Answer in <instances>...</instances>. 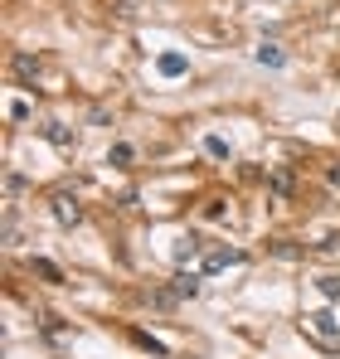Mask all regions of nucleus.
Masks as SVG:
<instances>
[{
    "mask_svg": "<svg viewBox=\"0 0 340 359\" xmlns=\"http://www.w3.org/2000/svg\"><path fill=\"white\" fill-rule=\"evenodd\" d=\"M15 73H20V78H34V73H39V59L20 54V59H15Z\"/></svg>",
    "mask_w": 340,
    "mask_h": 359,
    "instance_id": "nucleus-15",
    "label": "nucleus"
},
{
    "mask_svg": "<svg viewBox=\"0 0 340 359\" xmlns=\"http://www.w3.org/2000/svg\"><path fill=\"white\" fill-rule=\"evenodd\" d=\"M131 340H136L141 350H151V355H165V345H161L156 335H146V330H131Z\"/></svg>",
    "mask_w": 340,
    "mask_h": 359,
    "instance_id": "nucleus-13",
    "label": "nucleus"
},
{
    "mask_svg": "<svg viewBox=\"0 0 340 359\" xmlns=\"http://www.w3.org/2000/svg\"><path fill=\"white\" fill-rule=\"evenodd\" d=\"M54 219H59L64 228H78V224H83V204H78L73 194H54Z\"/></svg>",
    "mask_w": 340,
    "mask_h": 359,
    "instance_id": "nucleus-2",
    "label": "nucleus"
},
{
    "mask_svg": "<svg viewBox=\"0 0 340 359\" xmlns=\"http://www.w3.org/2000/svg\"><path fill=\"white\" fill-rule=\"evenodd\" d=\"M117 15H136V0H117Z\"/></svg>",
    "mask_w": 340,
    "mask_h": 359,
    "instance_id": "nucleus-18",
    "label": "nucleus"
},
{
    "mask_svg": "<svg viewBox=\"0 0 340 359\" xmlns=\"http://www.w3.org/2000/svg\"><path fill=\"white\" fill-rule=\"evenodd\" d=\"M316 291H321L326 301H340V277H336V272H326V277H316Z\"/></svg>",
    "mask_w": 340,
    "mask_h": 359,
    "instance_id": "nucleus-7",
    "label": "nucleus"
},
{
    "mask_svg": "<svg viewBox=\"0 0 340 359\" xmlns=\"http://www.w3.org/2000/svg\"><path fill=\"white\" fill-rule=\"evenodd\" d=\"M205 219H209V224H219V219H224V204H219V199H209V204H205Z\"/></svg>",
    "mask_w": 340,
    "mask_h": 359,
    "instance_id": "nucleus-17",
    "label": "nucleus"
},
{
    "mask_svg": "<svg viewBox=\"0 0 340 359\" xmlns=\"http://www.w3.org/2000/svg\"><path fill=\"white\" fill-rule=\"evenodd\" d=\"M233 263H243V253L238 248H214V253H205V272H224Z\"/></svg>",
    "mask_w": 340,
    "mask_h": 359,
    "instance_id": "nucleus-3",
    "label": "nucleus"
},
{
    "mask_svg": "<svg viewBox=\"0 0 340 359\" xmlns=\"http://www.w3.org/2000/svg\"><path fill=\"white\" fill-rule=\"evenodd\" d=\"M175 291H180V296H200V277H195V272H180V277H175Z\"/></svg>",
    "mask_w": 340,
    "mask_h": 359,
    "instance_id": "nucleus-10",
    "label": "nucleus"
},
{
    "mask_svg": "<svg viewBox=\"0 0 340 359\" xmlns=\"http://www.w3.org/2000/svg\"><path fill=\"white\" fill-rule=\"evenodd\" d=\"M131 161H136V151H131L126 141H117L112 151H108V166H131Z\"/></svg>",
    "mask_w": 340,
    "mask_h": 359,
    "instance_id": "nucleus-8",
    "label": "nucleus"
},
{
    "mask_svg": "<svg viewBox=\"0 0 340 359\" xmlns=\"http://www.w3.org/2000/svg\"><path fill=\"white\" fill-rule=\"evenodd\" d=\"M24 189V175L20 170H5V194H20Z\"/></svg>",
    "mask_w": 340,
    "mask_h": 359,
    "instance_id": "nucleus-16",
    "label": "nucleus"
},
{
    "mask_svg": "<svg viewBox=\"0 0 340 359\" xmlns=\"http://www.w3.org/2000/svg\"><path fill=\"white\" fill-rule=\"evenodd\" d=\"M156 68H161L165 78H180V73L190 68V59H185V54H175V49H165V54L156 59Z\"/></svg>",
    "mask_w": 340,
    "mask_h": 359,
    "instance_id": "nucleus-4",
    "label": "nucleus"
},
{
    "mask_svg": "<svg viewBox=\"0 0 340 359\" xmlns=\"http://www.w3.org/2000/svg\"><path fill=\"white\" fill-rule=\"evenodd\" d=\"M326 180H331V184H340V166H331V175H326Z\"/></svg>",
    "mask_w": 340,
    "mask_h": 359,
    "instance_id": "nucleus-19",
    "label": "nucleus"
},
{
    "mask_svg": "<svg viewBox=\"0 0 340 359\" xmlns=\"http://www.w3.org/2000/svg\"><path fill=\"white\" fill-rule=\"evenodd\" d=\"M321 345H340V316L331 306H316V311H306V321H302Z\"/></svg>",
    "mask_w": 340,
    "mask_h": 359,
    "instance_id": "nucleus-1",
    "label": "nucleus"
},
{
    "mask_svg": "<svg viewBox=\"0 0 340 359\" xmlns=\"http://www.w3.org/2000/svg\"><path fill=\"white\" fill-rule=\"evenodd\" d=\"M44 136H49V141H54L59 151H73V146H78V141H73V131H64L59 122H49V126H44Z\"/></svg>",
    "mask_w": 340,
    "mask_h": 359,
    "instance_id": "nucleus-6",
    "label": "nucleus"
},
{
    "mask_svg": "<svg viewBox=\"0 0 340 359\" xmlns=\"http://www.w3.org/2000/svg\"><path fill=\"white\" fill-rule=\"evenodd\" d=\"M253 59H258L263 68H282V64H287V54H282L277 44H258V54H253Z\"/></svg>",
    "mask_w": 340,
    "mask_h": 359,
    "instance_id": "nucleus-5",
    "label": "nucleus"
},
{
    "mask_svg": "<svg viewBox=\"0 0 340 359\" xmlns=\"http://www.w3.org/2000/svg\"><path fill=\"white\" fill-rule=\"evenodd\" d=\"M267 184H272L277 194H292V184H297V180H292V170H272V175H267Z\"/></svg>",
    "mask_w": 340,
    "mask_h": 359,
    "instance_id": "nucleus-11",
    "label": "nucleus"
},
{
    "mask_svg": "<svg viewBox=\"0 0 340 359\" xmlns=\"http://www.w3.org/2000/svg\"><path fill=\"white\" fill-rule=\"evenodd\" d=\"M34 272H39V277H44V281H54V286H59V281H64V272L54 268V263H49V258H34Z\"/></svg>",
    "mask_w": 340,
    "mask_h": 359,
    "instance_id": "nucleus-12",
    "label": "nucleus"
},
{
    "mask_svg": "<svg viewBox=\"0 0 340 359\" xmlns=\"http://www.w3.org/2000/svg\"><path fill=\"white\" fill-rule=\"evenodd\" d=\"M205 151H209L214 161H228V141L224 136H205Z\"/></svg>",
    "mask_w": 340,
    "mask_h": 359,
    "instance_id": "nucleus-14",
    "label": "nucleus"
},
{
    "mask_svg": "<svg viewBox=\"0 0 340 359\" xmlns=\"http://www.w3.org/2000/svg\"><path fill=\"white\" fill-rule=\"evenodd\" d=\"M195 253H200V238H180V243H175V263H180V268H185Z\"/></svg>",
    "mask_w": 340,
    "mask_h": 359,
    "instance_id": "nucleus-9",
    "label": "nucleus"
}]
</instances>
